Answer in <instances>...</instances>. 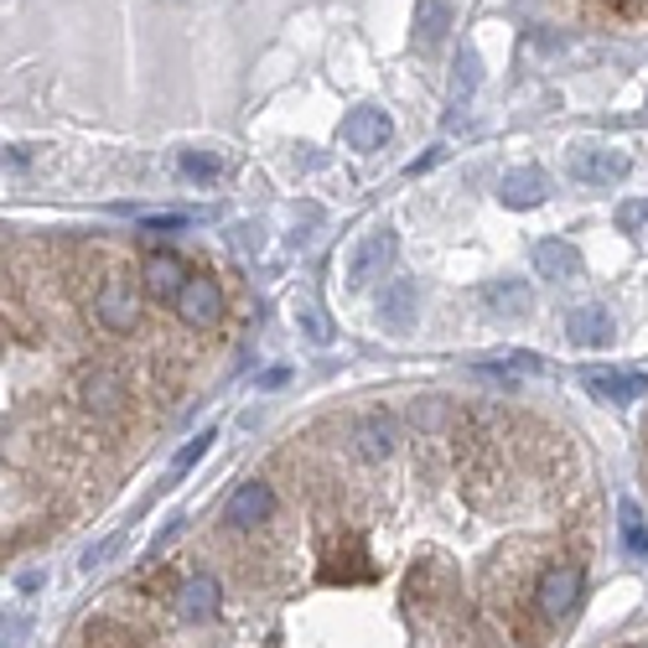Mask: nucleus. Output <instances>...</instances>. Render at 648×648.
<instances>
[{
	"label": "nucleus",
	"instance_id": "nucleus-1",
	"mask_svg": "<svg viewBox=\"0 0 648 648\" xmlns=\"http://www.w3.org/2000/svg\"><path fill=\"white\" fill-rule=\"evenodd\" d=\"M581 597H586V571H581L576 560H556V566H545L539 581H534V612H539L550 627L571 623Z\"/></svg>",
	"mask_w": 648,
	"mask_h": 648
},
{
	"label": "nucleus",
	"instance_id": "nucleus-2",
	"mask_svg": "<svg viewBox=\"0 0 648 648\" xmlns=\"http://www.w3.org/2000/svg\"><path fill=\"white\" fill-rule=\"evenodd\" d=\"M627 171H633V156L618 151V145H592V140H581L576 151H571V177H576V182L612 187V182H623Z\"/></svg>",
	"mask_w": 648,
	"mask_h": 648
},
{
	"label": "nucleus",
	"instance_id": "nucleus-3",
	"mask_svg": "<svg viewBox=\"0 0 648 648\" xmlns=\"http://www.w3.org/2000/svg\"><path fill=\"white\" fill-rule=\"evenodd\" d=\"M93 317L110 327V332H136V322H140L136 285L125 276H104L99 280V291H93Z\"/></svg>",
	"mask_w": 648,
	"mask_h": 648
},
{
	"label": "nucleus",
	"instance_id": "nucleus-4",
	"mask_svg": "<svg viewBox=\"0 0 648 648\" xmlns=\"http://www.w3.org/2000/svg\"><path fill=\"white\" fill-rule=\"evenodd\" d=\"M270 509H276V487L265 483V478H250V483L233 487L229 509H224V524H229V530H259V524L270 519Z\"/></svg>",
	"mask_w": 648,
	"mask_h": 648
},
{
	"label": "nucleus",
	"instance_id": "nucleus-5",
	"mask_svg": "<svg viewBox=\"0 0 648 648\" xmlns=\"http://www.w3.org/2000/svg\"><path fill=\"white\" fill-rule=\"evenodd\" d=\"M394 259V229H373L358 239V250L347 255V285L358 291V285H373V280L384 276V265Z\"/></svg>",
	"mask_w": 648,
	"mask_h": 648
},
{
	"label": "nucleus",
	"instance_id": "nucleus-6",
	"mask_svg": "<svg viewBox=\"0 0 648 648\" xmlns=\"http://www.w3.org/2000/svg\"><path fill=\"white\" fill-rule=\"evenodd\" d=\"M171 306H177V317H182L187 327H213L224 317V291H218V280L213 276H187L182 296Z\"/></svg>",
	"mask_w": 648,
	"mask_h": 648
},
{
	"label": "nucleus",
	"instance_id": "nucleus-7",
	"mask_svg": "<svg viewBox=\"0 0 648 648\" xmlns=\"http://www.w3.org/2000/svg\"><path fill=\"white\" fill-rule=\"evenodd\" d=\"M125 399H130V390H125V379H119L115 369H84V379H78V405H84L89 416H119Z\"/></svg>",
	"mask_w": 648,
	"mask_h": 648
},
{
	"label": "nucleus",
	"instance_id": "nucleus-8",
	"mask_svg": "<svg viewBox=\"0 0 648 648\" xmlns=\"http://www.w3.org/2000/svg\"><path fill=\"white\" fill-rule=\"evenodd\" d=\"M218 602H224V592H218V576H208V571H192L177 586V597H171L182 623H208L213 612H218Z\"/></svg>",
	"mask_w": 648,
	"mask_h": 648
},
{
	"label": "nucleus",
	"instance_id": "nucleus-9",
	"mask_svg": "<svg viewBox=\"0 0 648 648\" xmlns=\"http://www.w3.org/2000/svg\"><path fill=\"white\" fill-rule=\"evenodd\" d=\"M483 312L504 317V322H524L534 312V291L524 280H487L483 285Z\"/></svg>",
	"mask_w": 648,
	"mask_h": 648
},
{
	"label": "nucleus",
	"instance_id": "nucleus-10",
	"mask_svg": "<svg viewBox=\"0 0 648 648\" xmlns=\"http://www.w3.org/2000/svg\"><path fill=\"white\" fill-rule=\"evenodd\" d=\"M420 317V285L410 276L390 280V291L379 296V322L390 327V332H410Z\"/></svg>",
	"mask_w": 648,
	"mask_h": 648
},
{
	"label": "nucleus",
	"instance_id": "nucleus-11",
	"mask_svg": "<svg viewBox=\"0 0 648 648\" xmlns=\"http://www.w3.org/2000/svg\"><path fill=\"white\" fill-rule=\"evenodd\" d=\"M581 384L597 394V399H612V405H633L648 394V373H612V369H586Z\"/></svg>",
	"mask_w": 648,
	"mask_h": 648
},
{
	"label": "nucleus",
	"instance_id": "nucleus-12",
	"mask_svg": "<svg viewBox=\"0 0 648 648\" xmlns=\"http://www.w3.org/2000/svg\"><path fill=\"white\" fill-rule=\"evenodd\" d=\"M566 332H571V343L576 347H607L612 338H618V327H612V317H607V306H597V302L576 306V312L566 317Z\"/></svg>",
	"mask_w": 648,
	"mask_h": 648
},
{
	"label": "nucleus",
	"instance_id": "nucleus-13",
	"mask_svg": "<svg viewBox=\"0 0 648 648\" xmlns=\"http://www.w3.org/2000/svg\"><path fill=\"white\" fill-rule=\"evenodd\" d=\"M343 140H347V151H379V145L390 140V115L373 110V104L353 110V115L343 119Z\"/></svg>",
	"mask_w": 648,
	"mask_h": 648
},
{
	"label": "nucleus",
	"instance_id": "nucleus-14",
	"mask_svg": "<svg viewBox=\"0 0 648 648\" xmlns=\"http://www.w3.org/2000/svg\"><path fill=\"white\" fill-rule=\"evenodd\" d=\"M498 198H504L509 208H539V203L550 198V177H545L539 166H519V171H509V177L498 182Z\"/></svg>",
	"mask_w": 648,
	"mask_h": 648
},
{
	"label": "nucleus",
	"instance_id": "nucleus-15",
	"mask_svg": "<svg viewBox=\"0 0 648 648\" xmlns=\"http://www.w3.org/2000/svg\"><path fill=\"white\" fill-rule=\"evenodd\" d=\"M140 280H145V291L151 296H162V302H177L187 285V270L177 255H145V265H140Z\"/></svg>",
	"mask_w": 648,
	"mask_h": 648
},
{
	"label": "nucleus",
	"instance_id": "nucleus-16",
	"mask_svg": "<svg viewBox=\"0 0 648 648\" xmlns=\"http://www.w3.org/2000/svg\"><path fill=\"white\" fill-rule=\"evenodd\" d=\"M353 441H358V457H364V462H384L394 452V420L384 416V410H373V416H364L353 425Z\"/></svg>",
	"mask_w": 648,
	"mask_h": 648
},
{
	"label": "nucleus",
	"instance_id": "nucleus-17",
	"mask_svg": "<svg viewBox=\"0 0 648 648\" xmlns=\"http://www.w3.org/2000/svg\"><path fill=\"white\" fill-rule=\"evenodd\" d=\"M534 270L550 276V280H576L581 276L576 244H566V239H539V244H534Z\"/></svg>",
	"mask_w": 648,
	"mask_h": 648
},
{
	"label": "nucleus",
	"instance_id": "nucleus-18",
	"mask_svg": "<svg viewBox=\"0 0 648 648\" xmlns=\"http://www.w3.org/2000/svg\"><path fill=\"white\" fill-rule=\"evenodd\" d=\"M478 84H483V58H478L472 47H457V63H452V99L462 104Z\"/></svg>",
	"mask_w": 648,
	"mask_h": 648
},
{
	"label": "nucleus",
	"instance_id": "nucleus-19",
	"mask_svg": "<svg viewBox=\"0 0 648 648\" xmlns=\"http://www.w3.org/2000/svg\"><path fill=\"white\" fill-rule=\"evenodd\" d=\"M84 648H140V644H136V633H130V627L99 618V623L84 627Z\"/></svg>",
	"mask_w": 648,
	"mask_h": 648
},
{
	"label": "nucleus",
	"instance_id": "nucleus-20",
	"mask_svg": "<svg viewBox=\"0 0 648 648\" xmlns=\"http://www.w3.org/2000/svg\"><path fill=\"white\" fill-rule=\"evenodd\" d=\"M213 441H218V431H213V425H208V431H198V436H192V441L182 446V452H177V462H171V478H187L192 467H198L203 457H208V446H213Z\"/></svg>",
	"mask_w": 648,
	"mask_h": 648
},
{
	"label": "nucleus",
	"instance_id": "nucleus-21",
	"mask_svg": "<svg viewBox=\"0 0 648 648\" xmlns=\"http://www.w3.org/2000/svg\"><path fill=\"white\" fill-rule=\"evenodd\" d=\"M177 166H182L187 177H198V182H213V177L224 171V156H213V151H182Z\"/></svg>",
	"mask_w": 648,
	"mask_h": 648
},
{
	"label": "nucleus",
	"instance_id": "nucleus-22",
	"mask_svg": "<svg viewBox=\"0 0 648 648\" xmlns=\"http://www.w3.org/2000/svg\"><path fill=\"white\" fill-rule=\"evenodd\" d=\"M446 22H452V16H446V5H436V0H431V5H420V22H416L420 31H416V37L425 47H436L441 37H446Z\"/></svg>",
	"mask_w": 648,
	"mask_h": 648
},
{
	"label": "nucleus",
	"instance_id": "nucleus-23",
	"mask_svg": "<svg viewBox=\"0 0 648 648\" xmlns=\"http://www.w3.org/2000/svg\"><path fill=\"white\" fill-rule=\"evenodd\" d=\"M623 539H627V550L648 556V524H644V513L633 509V504H623Z\"/></svg>",
	"mask_w": 648,
	"mask_h": 648
},
{
	"label": "nucleus",
	"instance_id": "nucleus-24",
	"mask_svg": "<svg viewBox=\"0 0 648 648\" xmlns=\"http://www.w3.org/2000/svg\"><path fill=\"white\" fill-rule=\"evenodd\" d=\"M302 327L312 332V338H317V343H332V322H327L317 306H302Z\"/></svg>",
	"mask_w": 648,
	"mask_h": 648
},
{
	"label": "nucleus",
	"instance_id": "nucleus-25",
	"mask_svg": "<svg viewBox=\"0 0 648 648\" xmlns=\"http://www.w3.org/2000/svg\"><path fill=\"white\" fill-rule=\"evenodd\" d=\"M644 224H648V203H623V208H618V229L638 233Z\"/></svg>",
	"mask_w": 648,
	"mask_h": 648
},
{
	"label": "nucleus",
	"instance_id": "nucleus-26",
	"mask_svg": "<svg viewBox=\"0 0 648 648\" xmlns=\"http://www.w3.org/2000/svg\"><path fill=\"white\" fill-rule=\"evenodd\" d=\"M115 545H119V539H104V545H93L89 556H84V571H93V566H104V560L115 556Z\"/></svg>",
	"mask_w": 648,
	"mask_h": 648
},
{
	"label": "nucleus",
	"instance_id": "nucleus-27",
	"mask_svg": "<svg viewBox=\"0 0 648 648\" xmlns=\"http://www.w3.org/2000/svg\"><path fill=\"white\" fill-rule=\"evenodd\" d=\"M26 156H31V145H5V162H16V166H22Z\"/></svg>",
	"mask_w": 648,
	"mask_h": 648
},
{
	"label": "nucleus",
	"instance_id": "nucleus-28",
	"mask_svg": "<svg viewBox=\"0 0 648 648\" xmlns=\"http://www.w3.org/2000/svg\"><path fill=\"white\" fill-rule=\"evenodd\" d=\"M627 648H648V644H627Z\"/></svg>",
	"mask_w": 648,
	"mask_h": 648
}]
</instances>
